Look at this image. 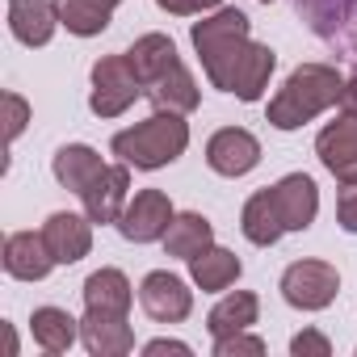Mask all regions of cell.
Here are the masks:
<instances>
[{
	"label": "cell",
	"instance_id": "cell-15",
	"mask_svg": "<svg viewBox=\"0 0 357 357\" xmlns=\"http://www.w3.org/2000/svg\"><path fill=\"white\" fill-rule=\"evenodd\" d=\"M55 26H59V9L47 0H9V30L17 43L47 47L55 38Z\"/></svg>",
	"mask_w": 357,
	"mask_h": 357
},
{
	"label": "cell",
	"instance_id": "cell-16",
	"mask_svg": "<svg viewBox=\"0 0 357 357\" xmlns=\"http://www.w3.org/2000/svg\"><path fill=\"white\" fill-rule=\"evenodd\" d=\"M135 303V286L126 282V273L118 269H97L84 282V307L101 311V315H126Z\"/></svg>",
	"mask_w": 357,
	"mask_h": 357
},
{
	"label": "cell",
	"instance_id": "cell-1",
	"mask_svg": "<svg viewBox=\"0 0 357 357\" xmlns=\"http://www.w3.org/2000/svg\"><path fill=\"white\" fill-rule=\"evenodd\" d=\"M194 51L202 59V72L215 89L231 93L236 80H240V68L252 51V38H248V17L240 9H219L202 22H194Z\"/></svg>",
	"mask_w": 357,
	"mask_h": 357
},
{
	"label": "cell",
	"instance_id": "cell-31",
	"mask_svg": "<svg viewBox=\"0 0 357 357\" xmlns=\"http://www.w3.org/2000/svg\"><path fill=\"white\" fill-rule=\"evenodd\" d=\"M336 219H340L344 231L357 236V185H344V194H340V202H336Z\"/></svg>",
	"mask_w": 357,
	"mask_h": 357
},
{
	"label": "cell",
	"instance_id": "cell-2",
	"mask_svg": "<svg viewBox=\"0 0 357 357\" xmlns=\"http://www.w3.org/2000/svg\"><path fill=\"white\" fill-rule=\"evenodd\" d=\"M340 89H344V80H340L336 68H328V63H303V68L290 72V80L269 101V122L278 130H298L303 122H311L328 105H336Z\"/></svg>",
	"mask_w": 357,
	"mask_h": 357
},
{
	"label": "cell",
	"instance_id": "cell-32",
	"mask_svg": "<svg viewBox=\"0 0 357 357\" xmlns=\"http://www.w3.org/2000/svg\"><path fill=\"white\" fill-rule=\"evenodd\" d=\"M143 353L147 357H155V353H181V357H190V344L185 340H151V344H143Z\"/></svg>",
	"mask_w": 357,
	"mask_h": 357
},
{
	"label": "cell",
	"instance_id": "cell-20",
	"mask_svg": "<svg viewBox=\"0 0 357 357\" xmlns=\"http://www.w3.org/2000/svg\"><path fill=\"white\" fill-rule=\"evenodd\" d=\"M257 311H261L257 294L236 290V294H227V298H219V303H215V311L206 315V328H211V336H215V340H223V336L248 332V328L257 324Z\"/></svg>",
	"mask_w": 357,
	"mask_h": 357
},
{
	"label": "cell",
	"instance_id": "cell-33",
	"mask_svg": "<svg viewBox=\"0 0 357 357\" xmlns=\"http://www.w3.org/2000/svg\"><path fill=\"white\" fill-rule=\"evenodd\" d=\"M340 109H344L349 118H357V76L344 80V89H340Z\"/></svg>",
	"mask_w": 357,
	"mask_h": 357
},
{
	"label": "cell",
	"instance_id": "cell-17",
	"mask_svg": "<svg viewBox=\"0 0 357 357\" xmlns=\"http://www.w3.org/2000/svg\"><path fill=\"white\" fill-rule=\"evenodd\" d=\"M240 231H244L252 244H261V248H269V244H278V240L286 236V223H282V211H278L273 190H261V194H252V198L244 202Z\"/></svg>",
	"mask_w": 357,
	"mask_h": 357
},
{
	"label": "cell",
	"instance_id": "cell-19",
	"mask_svg": "<svg viewBox=\"0 0 357 357\" xmlns=\"http://www.w3.org/2000/svg\"><path fill=\"white\" fill-rule=\"evenodd\" d=\"M101 168H105L101 155L93 147H84V143H68V147L55 151V181L63 190H72V194H84Z\"/></svg>",
	"mask_w": 357,
	"mask_h": 357
},
{
	"label": "cell",
	"instance_id": "cell-12",
	"mask_svg": "<svg viewBox=\"0 0 357 357\" xmlns=\"http://www.w3.org/2000/svg\"><path fill=\"white\" fill-rule=\"evenodd\" d=\"M0 261H5V273L17 278V282H43V278L51 273V265H55V257H51L43 231H38V236H34V231H13V236L5 240Z\"/></svg>",
	"mask_w": 357,
	"mask_h": 357
},
{
	"label": "cell",
	"instance_id": "cell-36",
	"mask_svg": "<svg viewBox=\"0 0 357 357\" xmlns=\"http://www.w3.org/2000/svg\"><path fill=\"white\" fill-rule=\"evenodd\" d=\"M265 5H269V0H265Z\"/></svg>",
	"mask_w": 357,
	"mask_h": 357
},
{
	"label": "cell",
	"instance_id": "cell-25",
	"mask_svg": "<svg viewBox=\"0 0 357 357\" xmlns=\"http://www.w3.org/2000/svg\"><path fill=\"white\" fill-rule=\"evenodd\" d=\"M273 68H278V55H273L269 47L252 43V51H248V59H244V68H240V80H236V89H231V97H240V101H261L265 89H269Z\"/></svg>",
	"mask_w": 357,
	"mask_h": 357
},
{
	"label": "cell",
	"instance_id": "cell-9",
	"mask_svg": "<svg viewBox=\"0 0 357 357\" xmlns=\"http://www.w3.org/2000/svg\"><path fill=\"white\" fill-rule=\"evenodd\" d=\"M206 164L219 176H244V172H252L261 164V143L244 126H223L206 143Z\"/></svg>",
	"mask_w": 357,
	"mask_h": 357
},
{
	"label": "cell",
	"instance_id": "cell-5",
	"mask_svg": "<svg viewBox=\"0 0 357 357\" xmlns=\"http://www.w3.org/2000/svg\"><path fill=\"white\" fill-rule=\"evenodd\" d=\"M340 290V273L328 261H294L282 273V298L298 311H324Z\"/></svg>",
	"mask_w": 357,
	"mask_h": 357
},
{
	"label": "cell",
	"instance_id": "cell-24",
	"mask_svg": "<svg viewBox=\"0 0 357 357\" xmlns=\"http://www.w3.org/2000/svg\"><path fill=\"white\" fill-rule=\"evenodd\" d=\"M190 273H194V282H198L206 294H215V290H227V286L240 278V257L211 244L206 252H198V257L190 261Z\"/></svg>",
	"mask_w": 357,
	"mask_h": 357
},
{
	"label": "cell",
	"instance_id": "cell-34",
	"mask_svg": "<svg viewBox=\"0 0 357 357\" xmlns=\"http://www.w3.org/2000/svg\"><path fill=\"white\" fill-rule=\"evenodd\" d=\"M5 357H17V336H13L9 324H5Z\"/></svg>",
	"mask_w": 357,
	"mask_h": 357
},
{
	"label": "cell",
	"instance_id": "cell-8",
	"mask_svg": "<svg viewBox=\"0 0 357 357\" xmlns=\"http://www.w3.org/2000/svg\"><path fill=\"white\" fill-rule=\"evenodd\" d=\"M80 202L93 223H118L130 202V164H105L93 176V185L80 194Z\"/></svg>",
	"mask_w": 357,
	"mask_h": 357
},
{
	"label": "cell",
	"instance_id": "cell-10",
	"mask_svg": "<svg viewBox=\"0 0 357 357\" xmlns=\"http://www.w3.org/2000/svg\"><path fill=\"white\" fill-rule=\"evenodd\" d=\"M315 151L324 160V168L344 185H357V118H336L319 130L315 139Z\"/></svg>",
	"mask_w": 357,
	"mask_h": 357
},
{
	"label": "cell",
	"instance_id": "cell-6",
	"mask_svg": "<svg viewBox=\"0 0 357 357\" xmlns=\"http://www.w3.org/2000/svg\"><path fill=\"white\" fill-rule=\"evenodd\" d=\"M172 219H176V211H172L168 194H160V190H139V194L126 202V211H122V219H118V231H122L130 244H151V240H164V231H168Z\"/></svg>",
	"mask_w": 357,
	"mask_h": 357
},
{
	"label": "cell",
	"instance_id": "cell-23",
	"mask_svg": "<svg viewBox=\"0 0 357 357\" xmlns=\"http://www.w3.org/2000/svg\"><path fill=\"white\" fill-rule=\"evenodd\" d=\"M30 332L38 340V349L47 353H68L80 336V319H72L63 307H38L34 319H30Z\"/></svg>",
	"mask_w": 357,
	"mask_h": 357
},
{
	"label": "cell",
	"instance_id": "cell-14",
	"mask_svg": "<svg viewBox=\"0 0 357 357\" xmlns=\"http://www.w3.org/2000/svg\"><path fill=\"white\" fill-rule=\"evenodd\" d=\"M80 340L93 357H122L135 349V332L126 315H101V311H89L80 319Z\"/></svg>",
	"mask_w": 357,
	"mask_h": 357
},
{
	"label": "cell",
	"instance_id": "cell-13",
	"mask_svg": "<svg viewBox=\"0 0 357 357\" xmlns=\"http://www.w3.org/2000/svg\"><path fill=\"white\" fill-rule=\"evenodd\" d=\"M273 198H278V211H282V223L286 231H307L315 223V211H319V190L311 176L303 172H290L273 185Z\"/></svg>",
	"mask_w": 357,
	"mask_h": 357
},
{
	"label": "cell",
	"instance_id": "cell-7",
	"mask_svg": "<svg viewBox=\"0 0 357 357\" xmlns=\"http://www.w3.org/2000/svg\"><path fill=\"white\" fill-rule=\"evenodd\" d=\"M139 303H143V311H147L155 324H181V319L194 311V294H190V286L176 278V273H168V269H155V273L143 278V286H139Z\"/></svg>",
	"mask_w": 357,
	"mask_h": 357
},
{
	"label": "cell",
	"instance_id": "cell-26",
	"mask_svg": "<svg viewBox=\"0 0 357 357\" xmlns=\"http://www.w3.org/2000/svg\"><path fill=\"white\" fill-rule=\"evenodd\" d=\"M55 9H59V26H68V34L76 38H93L109 26V13L101 0H55Z\"/></svg>",
	"mask_w": 357,
	"mask_h": 357
},
{
	"label": "cell",
	"instance_id": "cell-4",
	"mask_svg": "<svg viewBox=\"0 0 357 357\" xmlns=\"http://www.w3.org/2000/svg\"><path fill=\"white\" fill-rule=\"evenodd\" d=\"M143 89H147V84L139 80L130 55H105V59L93 63V93H89V105H93L97 118H118V114H126V109L139 101Z\"/></svg>",
	"mask_w": 357,
	"mask_h": 357
},
{
	"label": "cell",
	"instance_id": "cell-18",
	"mask_svg": "<svg viewBox=\"0 0 357 357\" xmlns=\"http://www.w3.org/2000/svg\"><path fill=\"white\" fill-rule=\"evenodd\" d=\"M215 244V227H211V219L206 215H176L172 223H168V231H164V248H168V257H181V261H194L198 252H206Z\"/></svg>",
	"mask_w": 357,
	"mask_h": 357
},
{
	"label": "cell",
	"instance_id": "cell-35",
	"mask_svg": "<svg viewBox=\"0 0 357 357\" xmlns=\"http://www.w3.org/2000/svg\"><path fill=\"white\" fill-rule=\"evenodd\" d=\"M101 5H105V9H118V5H122V0H101Z\"/></svg>",
	"mask_w": 357,
	"mask_h": 357
},
{
	"label": "cell",
	"instance_id": "cell-30",
	"mask_svg": "<svg viewBox=\"0 0 357 357\" xmlns=\"http://www.w3.org/2000/svg\"><path fill=\"white\" fill-rule=\"evenodd\" d=\"M160 9H168V13H176V17H202V13H211V9H219L223 0H155Z\"/></svg>",
	"mask_w": 357,
	"mask_h": 357
},
{
	"label": "cell",
	"instance_id": "cell-3",
	"mask_svg": "<svg viewBox=\"0 0 357 357\" xmlns=\"http://www.w3.org/2000/svg\"><path fill=\"white\" fill-rule=\"evenodd\" d=\"M185 147H190V126L181 122V114H168V109L114 135V155L130 168H164Z\"/></svg>",
	"mask_w": 357,
	"mask_h": 357
},
{
	"label": "cell",
	"instance_id": "cell-29",
	"mask_svg": "<svg viewBox=\"0 0 357 357\" xmlns=\"http://www.w3.org/2000/svg\"><path fill=\"white\" fill-rule=\"evenodd\" d=\"M290 353L294 357H328L332 353V344H328V336H319V332H298L294 340H290Z\"/></svg>",
	"mask_w": 357,
	"mask_h": 357
},
{
	"label": "cell",
	"instance_id": "cell-27",
	"mask_svg": "<svg viewBox=\"0 0 357 357\" xmlns=\"http://www.w3.org/2000/svg\"><path fill=\"white\" fill-rule=\"evenodd\" d=\"M0 105H5V139L13 143V139L26 130V122H30V105H26V97H17V93H5V97H0Z\"/></svg>",
	"mask_w": 357,
	"mask_h": 357
},
{
	"label": "cell",
	"instance_id": "cell-22",
	"mask_svg": "<svg viewBox=\"0 0 357 357\" xmlns=\"http://www.w3.org/2000/svg\"><path fill=\"white\" fill-rule=\"evenodd\" d=\"M151 89V101H155V109H168V114H190V109H198V80L190 76V68L185 63H176L172 72H164L155 84H147Z\"/></svg>",
	"mask_w": 357,
	"mask_h": 357
},
{
	"label": "cell",
	"instance_id": "cell-21",
	"mask_svg": "<svg viewBox=\"0 0 357 357\" xmlns=\"http://www.w3.org/2000/svg\"><path fill=\"white\" fill-rule=\"evenodd\" d=\"M126 55H130V63H135V72H139L143 84H155L164 72H172L176 63H181V59H176V47H172L168 34H143Z\"/></svg>",
	"mask_w": 357,
	"mask_h": 357
},
{
	"label": "cell",
	"instance_id": "cell-11",
	"mask_svg": "<svg viewBox=\"0 0 357 357\" xmlns=\"http://www.w3.org/2000/svg\"><path fill=\"white\" fill-rule=\"evenodd\" d=\"M43 240H47L55 265H76L93 248V219L89 215H72V211H55L43 223Z\"/></svg>",
	"mask_w": 357,
	"mask_h": 357
},
{
	"label": "cell",
	"instance_id": "cell-28",
	"mask_svg": "<svg viewBox=\"0 0 357 357\" xmlns=\"http://www.w3.org/2000/svg\"><path fill=\"white\" fill-rule=\"evenodd\" d=\"M261 357L265 353V340L261 336H244V332H236V336H223V340H215V357Z\"/></svg>",
	"mask_w": 357,
	"mask_h": 357
}]
</instances>
